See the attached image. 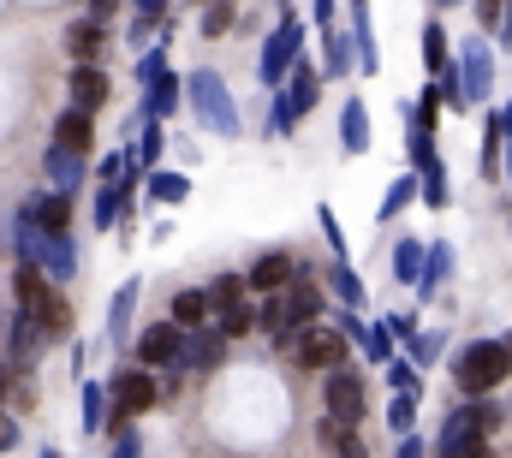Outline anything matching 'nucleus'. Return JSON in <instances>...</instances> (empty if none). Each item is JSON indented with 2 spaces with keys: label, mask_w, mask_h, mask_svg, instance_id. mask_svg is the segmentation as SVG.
I'll return each mask as SVG.
<instances>
[{
  "label": "nucleus",
  "mask_w": 512,
  "mask_h": 458,
  "mask_svg": "<svg viewBox=\"0 0 512 458\" xmlns=\"http://www.w3.org/2000/svg\"><path fill=\"white\" fill-rule=\"evenodd\" d=\"M114 12H120V0H90V18H96V24H108Z\"/></svg>",
  "instance_id": "obj_47"
},
{
  "label": "nucleus",
  "mask_w": 512,
  "mask_h": 458,
  "mask_svg": "<svg viewBox=\"0 0 512 458\" xmlns=\"http://www.w3.org/2000/svg\"><path fill=\"white\" fill-rule=\"evenodd\" d=\"M501 149H507V119L489 114V131H483V173H489V179L501 173Z\"/></svg>",
  "instance_id": "obj_27"
},
{
  "label": "nucleus",
  "mask_w": 512,
  "mask_h": 458,
  "mask_svg": "<svg viewBox=\"0 0 512 458\" xmlns=\"http://www.w3.org/2000/svg\"><path fill=\"white\" fill-rule=\"evenodd\" d=\"M251 328H262V322H256V310H251V304H239V310H227V316H221V334H227V340H245Z\"/></svg>",
  "instance_id": "obj_35"
},
{
  "label": "nucleus",
  "mask_w": 512,
  "mask_h": 458,
  "mask_svg": "<svg viewBox=\"0 0 512 458\" xmlns=\"http://www.w3.org/2000/svg\"><path fill=\"white\" fill-rule=\"evenodd\" d=\"M42 340H48V328H42L36 316H18V322H12V369H30Z\"/></svg>",
  "instance_id": "obj_16"
},
{
  "label": "nucleus",
  "mask_w": 512,
  "mask_h": 458,
  "mask_svg": "<svg viewBox=\"0 0 512 458\" xmlns=\"http://www.w3.org/2000/svg\"><path fill=\"white\" fill-rule=\"evenodd\" d=\"M387 381H393V393H417V369L411 363H387Z\"/></svg>",
  "instance_id": "obj_41"
},
{
  "label": "nucleus",
  "mask_w": 512,
  "mask_h": 458,
  "mask_svg": "<svg viewBox=\"0 0 512 458\" xmlns=\"http://www.w3.org/2000/svg\"><path fill=\"white\" fill-rule=\"evenodd\" d=\"M137 12H143V24H155V18L167 12V0H137Z\"/></svg>",
  "instance_id": "obj_48"
},
{
  "label": "nucleus",
  "mask_w": 512,
  "mask_h": 458,
  "mask_svg": "<svg viewBox=\"0 0 512 458\" xmlns=\"http://www.w3.org/2000/svg\"><path fill=\"white\" fill-rule=\"evenodd\" d=\"M54 143H60V149H72V155H90V143H96V125H90V114H84V108H66V114H60V125H54Z\"/></svg>",
  "instance_id": "obj_12"
},
{
  "label": "nucleus",
  "mask_w": 512,
  "mask_h": 458,
  "mask_svg": "<svg viewBox=\"0 0 512 458\" xmlns=\"http://www.w3.org/2000/svg\"><path fill=\"white\" fill-rule=\"evenodd\" d=\"M12 244H18V262H36V268L54 274V280H72V274H78V244H72V238H48V232L36 227V221H24V215H18V227H12Z\"/></svg>",
  "instance_id": "obj_2"
},
{
  "label": "nucleus",
  "mask_w": 512,
  "mask_h": 458,
  "mask_svg": "<svg viewBox=\"0 0 512 458\" xmlns=\"http://www.w3.org/2000/svg\"><path fill=\"white\" fill-rule=\"evenodd\" d=\"M364 399H370V387H364L352 369H334V375H328V417L358 423V417H364Z\"/></svg>",
  "instance_id": "obj_10"
},
{
  "label": "nucleus",
  "mask_w": 512,
  "mask_h": 458,
  "mask_svg": "<svg viewBox=\"0 0 512 458\" xmlns=\"http://www.w3.org/2000/svg\"><path fill=\"white\" fill-rule=\"evenodd\" d=\"M340 143H346L352 155H364V149H370V114H364V102H358V96L340 108Z\"/></svg>",
  "instance_id": "obj_17"
},
{
  "label": "nucleus",
  "mask_w": 512,
  "mask_h": 458,
  "mask_svg": "<svg viewBox=\"0 0 512 458\" xmlns=\"http://www.w3.org/2000/svg\"><path fill=\"white\" fill-rule=\"evenodd\" d=\"M203 6H209V0H203Z\"/></svg>",
  "instance_id": "obj_54"
},
{
  "label": "nucleus",
  "mask_w": 512,
  "mask_h": 458,
  "mask_svg": "<svg viewBox=\"0 0 512 458\" xmlns=\"http://www.w3.org/2000/svg\"><path fill=\"white\" fill-rule=\"evenodd\" d=\"M423 262H429V250H423L417 238H399V250H393V280L423 286Z\"/></svg>",
  "instance_id": "obj_19"
},
{
  "label": "nucleus",
  "mask_w": 512,
  "mask_h": 458,
  "mask_svg": "<svg viewBox=\"0 0 512 458\" xmlns=\"http://www.w3.org/2000/svg\"><path fill=\"white\" fill-rule=\"evenodd\" d=\"M131 304H137V280H126V286H120V298H114V310H108V340H126Z\"/></svg>",
  "instance_id": "obj_28"
},
{
  "label": "nucleus",
  "mask_w": 512,
  "mask_h": 458,
  "mask_svg": "<svg viewBox=\"0 0 512 458\" xmlns=\"http://www.w3.org/2000/svg\"><path fill=\"white\" fill-rule=\"evenodd\" d=\"M352 36H340V30H328V78H352Z\"/></svg>",
  "instance_id": "obj_29"
},
{
  "label": "nucleus",
  "mask_w": 512,
  "mask_h": 458,
  "mask_svg": "<svg viewBox=\"0 0 512 458\" xmlns=\"http://www.w3.org/2000/svg\"><path fill=\"white\" fill-rule=\"evenodd\" d=\"M423 60H429V72H435V84H441V78H453V60H447V30H441V24H423Z\"/></svg>",
  "instance_id": "obj_22"
},
{
  "label": "nucleus",
  "mask_w": 512,
  "mask_h": 458,
  "mask_svg": "<svg viewBox=\"0 0 512 458\" xmlns=\"http://www.w3.org/2000/svg\"><path fill=\"white\" fill-rule=\"evenodd\" d=\"M322 78H328V72H316L310 60H298V66H292V90H286V96H292V108H298V114H310V108H316Z\"/></svg>",
  "instance_id": "obj_18"
},
{
  "label": "nucleus",
  "mask_w": 512,
  "mask_h": 458,
  "mask_svg": "<svg viewBox=\"0 0 512 458\" xmlns=\"http://www.w3.org/2000/svg\"><path fill=\"white\" fill-rule=\"evenodd\" d=\"M411 197H417V179H411V173H405V179H393V185H387V197H382V221H399V209H405Z\"/></svg>",
  "instance_id": "obj_30"
},
{
  "label": "nucleus",
  "mask_w": 512,
  "mask_h": 458,
  "mask_svg": "<svg viewBox=\"0 0 512 458\" xmlns=\"http://www.w3.org/2000/svg\"><path fill=\"white\" fill-rule=\"evenodd\" d=\"M399 458H423V441L417 435H399Z\"/></svg>",
  "instance_id": "obj_49"
},
{
  "label": "nucleus",
  "mask_w": 512,
  "mask_h": 458,
  "mask_svg": "<svg viewBox=\"0 0 512 458\" xmlns=\"http://www.w3.org/2000/svg\"><path fill=\"white\" fill-rule=\"evenodd\" d=\"M441 6H453V0H441Z\"/></svg>",
  "instance_id": "obj_53"
},
{
  "label": "nucleus",
  "mask_w": 512,
  "mask_h": 458,
  "mask_svg": "<svg viewBox=\"0 0 512 458\" xmlns=\"http://www.w3.org/2000/svg\"><path fill=\"white\" fill-rule=\"evenodd\" d=\"M209 310H215L209 292H179V298H173V322H179V328H203Z\"/></svg>",
  "instance_id": "obj_23"
},
{
  "label": "nucleus",
  "mask_w": 512,
  "mask_h": 458,
  "mask_svg": "<svg viewBox=\"0 0 512 458\" xmlns=\"http://www.w3.org/2000/svg\"><path fill=\"white\" fill-rule=\"evenodd\" d=\"M102 42H108V24H96V18H78V24L66 30V48H72V60H78V66H96Z\"/></svg>",
  "instance_id": "obj_13"
},
{
  "label": "nucleus",
  "mask_w": 512,
  "mask_h": 458,
  "mask_svg": "<svg viewBox=\"0 0 512 458\" xmlns=\"http://www.w3.org/2000/svg\"><path fill=\"white\" fill-rule=\"evenodd\" d=\"M185 328L179 322H155L143 340H137V363L143 369H173V363H185Z\"/></svg>",
  "instance_id": "obj_7"
},
{
  "label": "nucleus",
  "mask_w": 512,
  "mask_h": 458,
  "mask_svg": "<svg viewBox=\"0 0 512 458\" xmlns=\"http://www.w3.org/2000/svg\"><path fill=\"white\" fill-rule=\"evenodd\" d=\"M185 363L191 369H221L227 363V334L215 328V334H197V340L185 345Z\"/></svg>",
  "instance_id": "obj_20"
},
{
  "label": "nucleus",
  "mask_w": 512,
  "mask_h": 458,
  "mask_svg": "<svg viewBox=\"0 0 512 458\" xmlns=\"http://www.w3.org/2000/svg\"><path fill=\"white\" fill-rule=\"evenodd\" d=\"M447 268H453V250H447V244H429V262H423V292H429Z\"/></svg>",
  "instance_id": "obj_37"
},
{
  "label": "nucleus",
  "mask_w": 512,
  "mask_h": 458,
  "mask_svg": "<svg viewBox=\"0 0 512 458\" xmlns=\"http://www.w3.org/2000/svg\"><path fill=\"white\" fill-rule=\"evenodd\" d=\"M423 203H429V209H447V179H441V161H435V167H423Z\"/></svg>",
  "instance_id": "obj_36"
},
{
  "label": "nucleus",
  "mask_w": 512,
  "mask_h": 458,
  "mask_svg": "<svg viewBox=\"0 0 512 458\" xmlns=\"http://www.w3.org/2000/svg\"><path fill=\"white\" fill-rule=\"evenodd\" d=\"M108 399L126 411V417H137V411H149V405H161V387H155V375L143 369V363H131V369H120L114 381H108Z\"/></svg>",
  "instance_id": "obj_6"
},
{
  "label": "nucleus",
  "mask_w": 512,
  "mask_h": 458,
  "mask_svg": "<svg viewBox=\"0 0 512 458\" xmlns=\"http://www.w3.org/2000/svg\"><path fill=\"white\" fill-rule=\"evenodd\" d=\"M102 102H108V72H102V66H78V72H72V108L96 114Z\"/></svg>",
  "instance_id": "obj_15"
},
{
  "label": "nucleus",
  "mask_w": 512,
  "mask_h": 458,
  "mask_svg": "<svg viewBox=\"0 0 512 458\" xmlns=\"http://www.w3.org/2000/svg\"><path fill=\"white\" fill-rule=\"evenodd\" d=\"M173 102H179V84H173V72H161V78L149 84V102H143V119H167V114H173Z\"/></svg>",
  "instance_id": "obj_24"
},
{
  "label": "nucleus",
  "mask_w": 512,
  "mask_h": 458,
  "mask_svg": "<svg viewBox=\"0 0 512 458\" xmlns=\"http://www.w3.org/2000/svg\"><path fill=\"white\" fill-rule=\"evenodd\" d=\"M245 286H251V280H239V274H221V280L209 286V304L227 316V310H239V304H245Z\"/></svg>",
  "instance_id": "obj_26"
},
{
  "label": "nucleus",
  "mask_w": 512,
  "mask_h": 458,
  "mask_svg": "<svg viewBox=\"0 0 512 458\" xmlns=\"http://www.w3.org/2000/svg\"><path fill=\"white\" fill-rule=\"evenodd\" d=\"M233 30V0H209L203 6V36H227Z\"/></svg>",
  "instance_id": "obj_34"
},
{
  "label": "nucleus",
  "mask_w": 512,
  "mask_h": 458,
  "mask_svg": "<svg viewBox=\"0 0 512 458\" xmlns=\"http://www.w3.org/2000/svg\"><path fill=\"white\" fill-rule=\"evenodd\" d=\"M48 173H54V185L72 197V191H78V179H84V155H72V149H60V143H54V149H48Z\"/></svg>",
  "instance_id": "obj_21"
},
{
  "label": "nucleus",
  "mask_w": 512,
  "mask_h": 458,
  "mask_svg": "<svg viewBox=\"0 0 512 458\" xmlns=\"http://www.w3.org/2000/svg\"><path fill=\"white\" fill-rule=\"evenodd\" d=\"M24 221H36V227L48 232V238H72V197L66 191H54V197H36L30 209H24Z\"/></svg>",
  "instance_id": "obj_11"
},
{
  "label": "nucleus",
  "mask_w": 512,
  "mask_h": 458,
  "mask_svg": "<svg viewBox=\"0 0 512 458\" xmlns=\"http://www.w3.org/2000/svg\"><path fill=\"white\" fill-rule=\"evenodd\" d=\"M501 119H507V137H512V102H507V114H501Z\"/></svg>",
  "instance_id": "obj_51"
},
{
  "label": "nucleus",
  "mask_w": 512,
  "mask_h": 458,
  "mask_svg": "<svg viewBox=\"0 0 512 458\" xmlns=\"http://www.w3.org/2000/svg\"><path fill=\"white\" fill-rule=\"evenodd\" d=\"M316 18L328 24V18H334V0H316Z\"/></svg>",
  "instance_id": "obj_50"
},
{
  "label": "nucleus",
  "mask_w": 512,
  "mask_h": 458,
  "mask_svg": "<svg viewBox=\"0 0 512 458\" xmlns=\"http://www.w3.org/2000/svg\"><path fill=\"white\" fill-rule=\"evenodd\" d=\"M387 423H393V435H411V423H417V393H393Z\"/></svg>",
  "instance_id": "obj_31"
},
{
  "label": "nucleus",
  "mask_w": 512,
  "mask_h": 458,
  "mask_svg": "<svg viewBox=\"0 0 512 458\" xmlns=\"http://www.w3.org/2000/svg\"><path fill=\"white\" fill-rule=\"evenodd\" d=\"M441 102H447V90H441V84H429V90H423V102H417V125H423V131L441 119Z\"/></svg>",
  "instance_id": "obj_38"
},
{
  "label": "nucleus",
  "mask_w": 512,
  "mask_h": 458,
  "mask_svg": "<svg viewBox=\"0 0 512 458\" xmlns=\"http://www.w3.org/2000/svg\"><path fill=\"white\" fill-rule=\"evenodd\" d=\"M507 375H512L507 340H471L459 357H453V387H459L465 399H483V393H495Z\"/></svg>",
  "instance_id": "obj_1"
},
{
  "label": "nucleus",
  "mask_w": 512,
  "mask_h": 458,
  "mask_svg": "<svg viewBox=\"0 0 512 458\" xmlns=\"http://www.w3.org/2000/svg\"><path fill=\"white\" fill-rule=\"evenodd\" d=\"M120 209H126V185L114 191V185H102V197H96V227H114L120 221Z\"/></svg>",
  "instance_id": "obj_33"
},
{
  "label": "nucleus",
  "mask_w": 512,
  "mask_h": 458,
  "mask_svg": "<svg viewBox=\"0 0 512 458\" xmlns=\"http://www.w3.org/2000/svg\"><path fill=\"white\" fill-rule=\"evenodd\" d=\"M161 143H167V137H161V119H149V125H143V149H137V167L161 161Z\"/></svg>",
  "instance_id": "obj_39"
},
{
  "label": "nucleus",
  "mask_w": 512,
  "mask_h": 458,
  "mask_svg": "<svg viewBox=\"0 0 512 458\" xmlns=\"http://www.w3.org/2000/svg\"><path fill=\"white\" fill-rule=\"evenodd\" d=\"M507 351H512V334H507Z\"/></svg>",
  "instance_id": "obj_52"
},
{
  "label": "nucleus",
  "mask_w": 512,
  "mask_h": 458,
  "mask_svg": "<svg viewBox=\"0 0 512 458\" xmlns=\"http://www.w3.org/2000/svg\"><path fill=\"white\" fill-rule=\"evenodd\" d=\"M268 125H274L280 137H286V131L298 125V108H292V96H280V102H274V114H268Z\"/></svg>",
  "instance_id": "obj_40"
},
{
  "label": "nucleus",
  "mask_w": 512,
  "mask_h": 458,
  "mask_svg": "<svg viewBox=\"0 0 512 458\" xmlns=\"http://www.w3.org/2000/svg\"><path fill=\"white\" fill-rule=\"evenodd\" d=\"M185 191H191V185H185L179 173H155V179H149V197H155V203H185Z\"/></svg>",
  "instance_id": "obj_32"
},
{
  "label": "nucleus",
  "mask_w": 512,
  "mask_h": 458,
  "mask_svg": "<svg viewBox=\"0 0 512 458\" xmlns=\"http://www.w3.org/2000/svg\"><path fill=\"white\" fill-rule=\"evenodd\" d=\"M12 292H18V316H48V304H54V292H48V274L36 268V262H18L12 268Z\"/></svg>",
  "instance_id": "obj_9"
},
{
  "label": "nucleus",
  "mask_w": 512,
  "mask_h": 458,
  "mask_svg": "<svg viewBox=\"0 0 512 458\" xmlns=\"http://www.w3.org/2000/svg\"><path fill=\"white\" fill-rule=\"evenodd\" d=\"M328 286H334V298H346L352 310H364V280H358L346 262H334V268H328Z\"/></svg>",
  "instance_id": "obj_25"
},
{
  "label": "nucleus",
  "mask_w": 512,
  "mask_h": 458,
  "mask_svg": "<svg viewBox=\"0 0 512 458\" xmlns=\"http://www.w3.org/2000/svg\"><path fill=\"white\" fill-rule=\"evenodd\" d=\"M191 108H197V119L209 125V131H221V137H239V108H233V96H227V84H221V72H191Z\"/></svg>",
  "instance_id": "obj_3"
},
{
  "label": "nucleus",
  "mask_w": 512,
  "mask_h": 458,
  "mask_svg": "<svg viewBox=\"0 0 512 458\" xmlns=\"http://www.w3.org/2000/svg\"><path fill=\"white\" fill-rule=\"evenodd\" d=\"M316 215H322V232H328V244H334V250H346V238H340V221H334V209H316Z\"/></svg>",
  "instance_id": "obj_44"
},
{
  "label": "nucleus",
  "mask_w": 512,
  "mask_h": 458,
  "mask_svg": "<svg viewBox=\"0 0 512 458\" xmlns=\"http://www.w3.org/2000/svg\"><path fill=\"white\" fill-rule=\"evenodd\" d=\"M102 399H108L102 387H90V393H84V429H102Z\"/></svg>",
  "instance_id": "obj_42"
},
{
  "label": "nucleus",
  "mask_w": 512,
  "mask_h": 458,
  "mask_svg": "<svg viewBox=\"0 0 512 458\" xmlns=\"http://www.w3.org/2000/svg\"><path fill=\"white\" fill-rule=\"evenodd\" d=\"M364 351H370L376 363H387V351H393V340H387V334H364Z\"/></svg>",
  "instance_id": "obj_45"
},
{
  "label": "nucleus",
  "mask_w": 512,
  "mask_h": 458,
  "mask_svg": "<svg viewBox=\"0 0 512 458\" xmlns=\"http://www.w3.org/2000/svg\"><path fill=\"white\" fill-rule=\"evenodd\" d=\"M298 60H304V24H298V18H292V6L280 0V30L262 42V78H268V84H280Z\"/></svg>",
  "instance_id": "obj_4"
},
{
  "label": "nucleus",
  "mask_w": 512,
  "mask_h": 458,
  "mask_svg": "<svg viewBox=\"0 0 512 458\" xmlns=\"http://www.w3.org/2000/svg\"><path fill=\"white\" fill-rule=\"evenodd\" d=\"M346 351H352V334L346 328H304L298 345H292V363H304V369H346Z\"/></svg>",
  "instance_id": "obj_5"
},
{
  "label": "nucleus",
  "mask_w": 512,
  "mask_h": 458,
  "mask_svg": "<svg viewBox=\"0 0 512 458\" xmlns=\"http://www.w3.org/2000/svg\"><path fill=\"white\" fill-rule=\"evenodd\" d=\"M501 12H507V0H477V18H483V24H495Z\"/></svg>",
  "instance_id": "obj_46"
},
{
  "label": "nucleus",
  "mask_w": 512,
  "mask_h": 458,
  "mask_svg": "<svg viewBox=\"0 0 512 458\" xmlns=\"http://www.w3.org/2000/svg\"><path fill=\"white\" fill-rule=\"evenodd\" d=\"M251 292H262V298H280V292H292V280H298V268H292V256L286 250H268V256H256L251 262Z\"/></svg>",
  "instance_id": "obj_8"
},
{
  "label": "nucleus",
  "mask_w": 512,
  "mask_h": 458,
  "mask_svg": "<svg viewBox=\"0 0 512 458\" xmlns=\"http://www.w3.org/2000/svg\"><path fill=\"white\" fill-rule=\"evenodd\" d=\"M459 60H465V102H483V90H489V42L471 36Z\"/></svg>",
  "instance_id": "obj_14"
},
{
  "label": "nucleus",
  "mask_w": 512,
  "mask_h": 458,
  "mask_svg": "<svg viewBox=\"0 0 512 458\" xmlns=\"http://www.w3.org/2000/svg\"><path fill=\"white\" fill-rule=\"evenodd\" d=\"M435 351H441V334H417V340H411V357H417V363H435Z\"/></svg>",
  "instance_id": "obj_43"
}]
</instances>
